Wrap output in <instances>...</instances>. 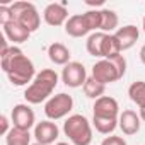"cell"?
Instances as JSON below:
<instances>
[{
	"label": "cell",
	"instance_id": "1",
	"mask_svg": "<svg viewBox=\"0 0 145 145\" xmlns=\"http://www.w3.org/2000/svg\"><path fill=\"white\" fill-rule=\"evenodd\" d=\"M0 65L10 84L16 87L27 86V82H33L36 77L34 63L24 55L19 46H10L5 53L0 55Z\"/></svg>",
	"mask_w": 145,
	"mask_h": 145
},
{
	"label": "cell",
	"instance_id": "2",
	"mask_svg": "<svg viewBox=\"0 0 145 145\" xmlns=\"http://www.w3.org/2000/svg\"><path fill=\"white\" fill-rule=\"evenodd\" d=\"M56 84H58V74L56 72L53 68H43L41 72L36 74L34 80L24 91V97L29 104L46 103L51 97Z\"/></svg>",
	"mask_w": 145,
	"mask_h": 145
},
{
	"label": "cell",
	"instance_id": "3",
	"mask_svg": "<svg viewBox=\"0 0 145 145\" xmlns=\"http://www.w3.org/2000/svg\"><path fill=\"white\" fill-rule=\"evenodd\" d=\"M63 133L72 145L92 143V125L84 114H70L63 123Z\"/></svg>",
	"mask_w": 145,
	"mask_h": 145
},
{
	"label": "cell",
	"instance_id": "4",
	"mask_svg": "<svg viewBox=\"0 0 145 145\" xmlns=\"http://www.w3.org/2000/svg\"><path fill=\"white\" fill-rule=\"evenodd\" d=\"M10 9H12V14H14V21L22 24L29 33H34V31L39 29L41 16H39L34 4H31V2H14L10 5Z\"/></svg>",
	"mask_w": 145,
	"mask_h": 145
},
{
	"label": "cell",
	"instance_id": "5",
	"mask_svg": "<svg viewBox=\"0 0 145 145\" xmlns=\"http://www.w3.org/2000/svg\"><path fill=\"white\" fill-rule=\"evenodd\" d=\"M72 109H74V97L67 92H60L56 96H51L44 103V114L51 121H56V120L68 116Z\"/></svg>",
	"mask_w": 145,
	"mask_h": 145
},
{
	"label": "cell",
	"instance_id": "6",
	"mask_svg": "<svg viewBox=\"0 0 145 145\" xmlns=\"http://www.w3.org/2000/svg\"><path fill=\"white\" fill-rule=\"evenodd\" d=\"M86 80H87V72H86V67L80 61H70L68 65L63 67L61 82L67 87H72V89L84 87Z\"/></svg>",
	"mask_w": 145,
	"mask_h": 145
},
{
	"label": "cell",
	"instance_id": "7",
	"mask_svg": "<svg viewBox=\"0 0 145 145\" xmlns=\"http://www.w3.org/2000/svg\"><path fill=\"white\" fill-rule=\"evenodd\" d=\"M10 121L14 128L29 131L31 128L36 126V114L29 104H16L10 113Z\"/></svg>",
	"mask_w": 145,
	"mask_h": 145
},
{
	"label": "cell",
	"instance_id": "8",
	"mask_svg": "<svg viewBox=\"0 0 145 145\" xmlns=\"http://www.w3.org/2000/svg\"><path fill=\"white\" fill-rule=\"evenodd\" d=\"M92 79H96L103 86H108V84L120 80L121 75H120L118 68L114 67V63L111 60H99L92 67Z\"/></svg>",
	"mask_w": 145,
	"mask_h": 145
},
{
	"label": "cell",
	"instance_id": "9",
	"mask_svg": "<svg viewBox=\"0 0 145 145\" xmlns=\"http://www.w3.org/2000/svg\"><path fill=\"white\" fill-rule=\"evenodd\" d=\"M43 19L48 26H65L68 21V9L67 2H53L48 4L43 10Z\"/></svg>",
	"mask_w": 145,
	"mask_h": 145
},
{
	"label": "cell",
	"instance_id": "10",
	"mask_svg": "<svg viewBox=\"0 0 145 145\" xmlns=\"http://www.w3.org/2000/svg\"><path fill=\"white\" fill-rule=\"evenodd\" d=\"M60 137V128L56 126L55 121L51 120H44L36 123L34 126V138L38 143L41 145H51L56 142V138Z\"/></svg>",
	"mask_w": 145,
	"mask_h": 145
},
{
	"label": "cell",
	"instance_id": "11",
	"mask_svg": "<svg viewBox=\"0 0 145 145\" xmlns=\"http://www.w3.org/2000/svg\"><path fill=\"white\" fill-rule=\"evenodd\" d=\"M92 116L99 118H120V104L111 96H103L94 101Z\"/></svg>",
	"mask_w": 145,
	"mask_h": 145
},
{
	"label": "cell",
	"instance_id": "12",
	"mask_svg": "<svg viewBox=\"0 0 145 145\" xmlns=\"http://www.w3.org/2000/svg\"><path fill=\"white\" fill-rule=\"evenodd\" d=\"M118 126L121 128L123 135H128V137L137 135L142 126L140 114H137V111H133V109H123L118 118Z\"/></svg>",
	"mask_w": 145,
	"mask_h": 145
},
{
	"label": "cell",
	"instance_id": "13",
	"mask_svg": "<svg viewBox=\"0 0 145 145\" xmlns=\"http://www.w3.org/2000/svg\"><path fill=\"white\" fill-rule=\"evenodd\" d=\"M2 29H4V36L7 38V41L12 43V46L21 44V43H26L29 39V36H31V33L22 24H19L17 21H12V22L2 26Z\"/></svg>",
	"mask_w": 145,
	"mask_h": 145
},
{
	"label": "cell",
	"instance_id": "14",
	"mask_svg": "<svg viewBox=\"0 0 145 145\" xmlns=\"http://www.w3.org/2000/svg\"><path fill=\"white\" fill-rule=\"evenodd\" d=\"M65 33L72 38H84L91 33L86 19H84V14H75V16H70L67 24H65Z\"/></svg>",
	"mask_w": 145,
	"mask_h": 145
},
{
	"label": "cell",
	"instance_id": "15",
	"mask_svg": "<svg viewBox=\"0 0 145 145\" xmlns=\"http://www.w3.org/2000/svg\"><path fill=\"white\" fill-rule=\"evenodd\" d=\"M116 39L120 41V46L123 51L130 50L135 46V43L138 41V36H140V31L137 26L133 24H128V26H123V27H118V31L114 33Z\"/></svg>",
	"mask_w": 145,
	"mask_h": 145
},
{
	"label": "cell",
	"instance_id": "16",
	"mask_svg": "<svg viewBox=\"0 0 145 145\" xmlns=\"http://www.w3.org/2000/svg\"><path fill=\"white\" fill-rule=\"evenodd\" d=\"M70 50L63 44V43H51L48 46V58L51 60V63L55 65H68L70 63Z\"/></svg>",
	"mask_w": 145,
	"mask_h": 145
},
{
	"label": "cell",
	"instance_id": "17",
	"mask_svg": "<svg viewBox=\"0 0 145 145\" xmlns=\"http://www.w3.org/2000/svg\"><path fill=\"white\" fill-rule=\"evenodd\" d=\"M118 14L111 9H101V33L106 34H114L118 31Z\"/></svg>",
	"mask_w": 145,
	"mask_h": 145
},
{
	"label": "cell",
	"instance_id": "18",
	"mask_svg": "<svg viewBox=\"0 0 145 145\" xmlns=\"http://www.w3.org/2000/svg\"><path fill=\"white\" fill-rule=\"evenodd\" d=\"M106 38V33H91L87 41H86V48H87V53L92 55V56H97V58H103V41Z\"/></svg>",
	"mask_w": 145,
	"mask_h": 145
},
{
	"label": "cell",
	"instance_id": "19",
	"mask_svg": "<svg viewBox=\"0 0 145 145\" xmlns=\"http://www.w3.org/2000/svg\"><path fill=\"white\" fill-rule=\"evenodd\" d=\"M123 50L120 46V41L116 39L114 34H106L103 41V60H111L118 55H121Z\"/></svg>",
	"mask_w": 145,
	"mask_h": 145
},
{
	"label": "cell",
	"instance_id": "20",
	"mask_svg": "<svg viewBox=\"0 0 145 145\" xmlns=\"http://www.w3.org/2000/svg\"><path fill=\"white\" fill-rule=\"evenodd\" d=\"M5 145H33L31 143V133L26 130L14 128L5 135Z\"/></svg>",
	"mask_w": 145,
	"mask_h": 145
},
{
	"label": "cell",
	"instance_id": "21",
	"mask_svg": "<svg viewBox=\"0 0 145 145\" xmlns=\"http://www.w3.org/2000/svg\"><path fill=\"white\" fill-rule=\"evenodd\" d=\"M92 126L101 135H111L118 128V118H99V116H92Z\"/></svg>",
	"mask_w": 145,
	"mask_h": 145
},
{
	"label": "cell",
	"instance_id": "22",
	"mask_svg": "<svg viewBox=\"0 0 145 145\" xmlns=\"http://www.w3.org/2000/svg\"><path fill=\"white\" fill-rule=\"evenodd\" d=\"M128 96L131 99V103H135L140 109L145 108V82L143 80H137L128 87Z\"/></svg>",
	"mask_w": 145,
	"mask_h": 145
},
{
	"label": "cell",
	"instance_id": "23",
	"mask_svg": "<svg viewBox=\"0 0 145 145\" xmlns=\"http://www.w3.org/2000/svg\"><path fill=\"white\" fill-rule=\"evenodd\" d=\"M84 94H86V97H89V99H99V97H103L104 96V91H106V86H103L101 82H97L96 79H92V75L91 77H87V80H86V84H84Z\"/></svg>",
	"mask_w": 145,
	"mask_h": 145
},
{
	"label": "cell",
	"instance_id": "24",
	"mask_svg": "<svg viewBox=\"0 0 145 145\" xmlns=\"http://www.w3.org/2000/svg\"><path fill=\"white\" fill-rule=\"evenodd\" d=\"M84 19H86L91 33L101 31V9H91V10L84 12Z\"/></svg>",
	"mask_w": 145,
	"mask_h": 145
},
{
	"label": "cell",
	"instance_id": "25",
	"mask_svg": "<svg viewBox=\"0 0 145 145\" xmlns=\"http://www.w3.org/2000/svg\"><path fill=\"white\" fill-rule=\"evenodd\" d=\"M12 21H14V14H12L10 5H0V24L5 26Z\"/></svg>",
	"mask_w": 145,
	"mask_h": 145
},
{
	"label": "cell",
	"instance_id": "26",
	"mask_svg": "<svg viewBox=\"0 0 145 145\" xmlns=\"http://www.w3.org/2000/svg\"><path fill=\"white\" fill-rule=\"evenodd\" d=\"M111 61L114 63V67L118 68L120 75H121V79H123V77H125V74H126V58H125L123 55H118V56L111 58Z\"/></svg>",
	"mask_w": 145,
	"mask_h": 145
},
{
	"label": "cell",
	"instance_id": "27",
	"mask_svg": "<svg viewBox=\"0 0 145 145\" xmlns=\"http://www.w3.org/2000/svg\"><path fill=\"white\" fill-rule=\"evenodd\" d=\"M101 145H128V143H126V140H125L123 137L109 135V137H106V138L101 142Z\"/></svg>",
	"mask_w": 145,
	"mask_h": 145
},
{
	"label": "cell",
	"instance_id": "28",
	"mask_svg": "<svg viewBox=\"0 0 145 145\" xmlns=\"http://www.w3.org/2000/svg\"><path fill=\"white\" fill-rule=\"evenodd\" d=\"M10 123L12 121H9V118L5 116V114H2V116H0V133H2L4 137L12 130V126H10Z\"/></svg>",
	"mask_w": 145,
	"mask_h": 145
},
{
	"label": "cell",
	"instance_id": "29",
	"mask_svg": "<svg viewBox=\"0 0 145 145\" xmlns=\"http://www.w3.org/2000/svg\"><path fill=\"white\" fill-rule=\"evenodd\" d=\"M86 4H87L89 7H99V5L104 4V0H96V2H94V0H86Z\"/></svg>",
	"mask_w": 145,
	"mask_h": 145
},
{
	"label": "cell",
	"instance_id": "30",
	"mask_svg": "<svg viewBox=\"0 0 145 145\" xmlns=\"http://www.w3.org/2000/svg\"><path fill=\"white\" fill-rule=\"evenodd\" d=\"M140 60H142V63L145 65V44L140 48Z\"/></svg>",
	"mask_w": 145,
	"mask_h": 145
},
{
	"label": "cell",
	"instance_id": "31",
	"mask_svg": "<svg viewBox=\"0 0 145 145\" xmlns=\"http://www.w3.org/2000/svg\"><path fill=\"white\" fill-rule=\"evenodd\" d=\"M138 114H140V120L145 123V108H143V109H140V113H138Z\"/></svg>",
	"mask_w": 145,
	"mask_h": 145
},
{
	"label": "cell",
	"instance_id": "32",
	"mask_svg": "<svg viewBox=\"0 0 145 145\" xmlns=\"http://www.w3.org/2000/svg\"><path fill=\"white\" fill-rule=\"evenodd\" d=\"M55 145H70V143H67V142H56Z\"/></svg>",
	"mask_w": 145,
	"mask_h": 145
},
{
	"label": "cell",
	"instance_id": "33",
	"mask_svg": "<svg viewBox=\"0 0 145 145\" xmlns=\"http://www.w3.org/2000/svg\"><path fill=\"white\" fill-rule=\"evenodd\" d=\"M142 27H143V33H145V16H143V22H142Z\"/></svg>",
	"mask_w": 145,
	"mask_h": 145
},
{
	"label": "cell",
	"instance_id": "34",
	"mask_svg": "<svg viewBox=\"0 0 145 145\" xmlns=\"http://www.w3.org/2000/svg\"><path fill=\"white\" fill-rule=\"evenodd\" d=\"M33 145H41V143H38V142H36V143H33Z\"/></svg>",
	"mask_w": 145,
	"mask_h": 145
}]
</instances>
